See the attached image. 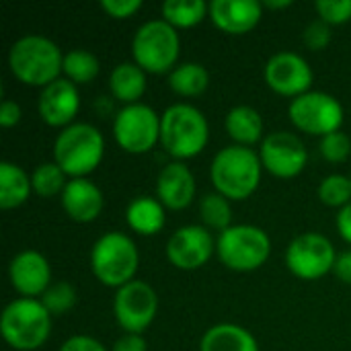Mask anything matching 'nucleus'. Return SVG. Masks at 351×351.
Wrapping results in <instances>:
<instances>
[{"label":"nucleus","instance_id":"obj_1","mask_svg":"<svg viewBox=\"0 0 351 351\" xmlns=\"http://www.w3.org/2000/svg\"><path fill=\"white\" fill-rule=\"evenodd\" d=\"M10 72L29 86H47L64 72V56L60 47L41 35L21 37L8 53Z\"/></svg>","mask_w":351,"mask_h":351},{"label":"nucleus","instance_id":"obj_2","mask_svg":"<svg viewBox=\"0 0 351 351\" xmlns=\"http://www.w3.org/2000/svg\"><path fill=\"white\" fill-rule=\"evenodd\" d=\"M216 193L226 199H247L261 181V158L247 146L222 148L210 169Z\"/></svg>","mask_w":351,"mask_h":351},{"label":"nucleus","instance_id":"obj_3","mask_svg":"<svg viewBox=\"0 0 351 351\" xmlns=\"http://www.w3.org/2000/svg\"><path fill=\"white\" fill-rule=\"evenodd\" d=\"M103 152L105 140L90 123L68 125L53 144L56 165L72 179H84V175L93 173L101 165Z\"/></svg>","mask_w":351,"mask_h":351},{"label":"nucleus","instance_id":"obj_4","mask_svg":"<svg viewBox=\"0 0 351 351\" xmlns=\"http://www.w3.org/2000/svg\"><path fill=\"white\" fill-rule=\"evenodd\" d=\"M160 144L179 160L199 154L208 144V121L204 113L187 103L171 105L160 117Z\"/></svg>","mask_w":351,"mask_h":351},{"label":"nucleus","instance_id":"obj_5","mask_svg":"<svg viewBox=\"0 0 351 351\" xmlns=\"http://www.w3.org/2000/svg\"><path fill=\"white\" fill-rule=\"evenodd\" d=\"M0 331L10 348L33 351L47 341L51 333V315L41 304V300L16 298L4 308Z\"/></svg>","mask_w":351,"mask_h":351},{"label":"nucleus","instance_id":"obj_6","mask_svg":"<svg viewBox=\"0 0 351 351\" xmlns=\"http://www.w3.org/2000/svg\"><path fill=\"white\" fill-rule=\"evenodd\" d=\"M138 249L134 241L121 232L103 234L90 253V267L95 278L109 288H123L134 282L138 271Z\"/></svg>","mask_w":351,"mask_h":351},{"label":"nucleus","instance_id":"obj_7","mask_svg":"<svg viewBox=\"0 0 351 351\" xmlns=\"http://www.w3.org/2000/svg\"><path fill=\"white\" fill-rule=\"evenodd\" d=\"M179 33L167 21H148L144 23L132 41V53L136 64L144 72L162 74L169 72L179 58Z\"/></svg>","mask_w":351,"mask_h":351},{"label":"nucleus","instance_id":"obj_8","mask_svg":"<svg viewBox=\"0 0 351 351\" xmlns=\"http://www.w3.org/2000/svg\"><path fill=\"white\" fill-rule=\"evenodd\" d=\"M216 251L226 267L234 271H253L267 261L271 243L259 226L239 224L220 232Z\"/></svg>","mask_w":351,"mask_h":351},{"label":"nucleus","instance_id":"obj_9","mask_svg":"<svg viewBox=\"0 0 351 351\" xmlns=\"http://www.w3.org/2000/svg\"><path fill=\"white\" fill-rule=\"evenodd\" d=\"M290 121L306 134L313 136H329L333 132H339L343 123V107L341 103L321 90H308L300 97H296L290 103L288 109Z\"/></svg>","mask_w":351,"mask_h":351},{"label":"nucleus","instance_id":"obj_10","mask_svg":"<svg viewBox=\"0 0 351 351\" xmlns=\"http://www.w3.org/2000/svg\"><path fill=\"white\" fill-rule=\"evenodd\" d=\"M117 144L130 154H144L160 142V117L148 105H125L113 123Z\"/></svg>","mask_w":351,"mask_h":351},{"label":"nucleus","instance_id":"obj_11","mask_svg":"<svg viewBox=\"0 0 351 351\" xmlns=\"http://www.w3.org/2000/svg\"><path fill=\"white\" fill-rule=\"evenodd\" d=\"M337 255L331 241L317 232L294 239L286 251L288 269L300 280H319L335 267Z\"/></svg>","mask_w":351,"mask_h":351},{"label":"nucleus","instance_id":"obj_12","mask_svg":"<svg viewBox=\"0 0 351 351\" xmlns=\"http://www.w3.org/2000/svg\"><path fill=\"white\" fill-rule=\"evenodd\" d=\"M158 298L156 292L140 280H134L117 290L113 300V313L125 333L142 335L156 317Z\"/></svg>","mask_w":351,"mask_h":351},{"label":"nucleus","instance_id":"obj_13","mask_svg":"<svg viewBox=\"0 0 351 351\" xmlns=\"http://www.w3.org/2000/svg\"><path fill=\"white\" fill-rule=\"evenodd\" d=\"M261 165L280 179H292L302 173L308 160V152L302 140L290 132H274L263 138Z\"/></svg>","mask_w":351,"mask_h":351},{"label":"nucleus","instance_id":"obj_14","mask_svg":"<svg viewBox=\"0 0 351 351\" xmlns=\"http://www.w3.org/2000/svg\"><path fill=\"white\" fill-rule=\"evenodd\" d=\"M265 82L284 97H300L313 84V70L304 58L292 51H280L265 66Z\"/></svg>","mask_w":351,"mask_h":351},{"label":"nucleus","instance_id":"obj_15","mask_svg":"<svg viewBox=\"0 0 351 351\" xmlns=\"http://www.w3.org/2000/svg\"><path fill=\"white\" fill-rule=\"evenodd\" d=\"M214 239L204 226H183L167 243V257L179 269H197L210 261Z\"/></svg>","mask_w":351,"mask_h":351},{"label":"nucleus","instance_id":"obj_16","mask_svg":"<svg viewBox=\"0 0 351 351\" xmlns=\"http://www.w3.org/2000/svg\"><path fill=\"white\" fill-rule=\"evenodd\" d=\"M12 288L23 294L25 298L43 296L45 290L51 286V269L47 259L37 251H23L19 253L8 267Z\"/></svg>","mask_w":351,"mask_h":351},{"label":"nucleus","instance_id":"obj_17","mask_svg":"<svg viewBox=\"0 0 351 351\" xmlns=\"http://www.w3.org/2000/svg\"><path fill=\"white\" fill-rule=\"evenodd\" d=\"M78 107L80 99L76 84L66 78H58L56 82L47 84L39 95V115L51 128L68 125L76 117Z\"/></svg>","mask_w":351,"mask_h":351},{"label":"nucleus","instance_id":"obj_18","mask_svg":"<svg viewBox=\"0 0 351 351\" xmlns=\"http://www.w3.org/2000/svg\"><path fill=\"white\" fill-rule=\"evenodd\" d=\"M261 6L257 0H214L210 4V19L220 31L243 35L261 21Z\"/></svg>","mask_w":351,"mask_h":351},{"label":"nucleus","instance_id":"obj_19","mask_svg":"<svg viewBox=\"0 0 351 351\" xmlns=\"http://www.w3.org/2000/svg\"><path fill=\"white\" fill-rule=\"evenodd\" d=\"M158 202L169 210H183L195 197V179L183 162L167 165L156 181Z\"/></svg>","mask_w":351,"mask_h":351},{"label":"nucleus","instance_id":"obj_20","mask_svg":"<svg viewBox=\"0 0 351 351\" xmlns=\"http://www.w3.org/2000/svg\"><path fill=\"white\" fill-rule=\"evenodd\" d=\"M62 208L76 222H93L103 210V193L88 179H72L62 191Z\"/></svg>","mask_w":351,"mask_h":351},{"label":"nucleus","instance_id":"obj_21","mask_svg":"<svg viewBox=\"0 0 351 351\" xmlns=\"http://www.w3.org/2000/svg\"><path fill=\"white\" fill-rule=\"evenodd\" d=\"M199 351H259L255 337L232 323H222L206 331Z\"/></svg>","mask_w":351,"mask_h":351},{"label":"nucleus","instance_id":"obj_22","mask_svg":"<svg viewBox=\"0 0 351 351\" xmlns=\"http://www.w3.org/2000/svg\"><path fill=\"white\" fill-rule=\"evenodd\" d=\"M125 220H128L130 228L134 232H138V234H146V237L158 234L162 230L165 222H167L165 206L154 197L140 195L128 206Z\"/></svg>","mask_w":351,"mask_h":351},{"label":"nucleus","instance_id":"obj_23","mask_svg":"<svg viewBox=\"0 0 351 351\" xmlns=\"http://www.w3.org/2000/svg\"><path fill=\"white\" fill-rule=\"evenodd\" d=\"M109 88L117 101L136 105L138 99H142V95L146 93V74L138 64L123 62L113 68L109 76Z\"/></svg>","mask_w":351,"mask_h":351},{"label":"nucleus","instance_id":"obj_24","mask_svg":"<svg viewBox=\"0 0 351 351\" xmlns=\"http://www.w3.org/2000/svg\"><path fill=\"white\" fill-rule=\"evenodd\" d=\"M226 132L239 142V146H251L263 136V119L257 109L241 105L226 115Z\"/></svg>","mask_w":351,"mask_h":351},{"label":"nucleus","instance_id":"obj_25","mask_svg":"<svg viewBox=\"0 0 351 351\" xmlns=\"http://www.w3.org/2000/svg\"><path fill=\"white\" fill-rule=\"evenodd\" d=\"M33 185L27 173L12 165V162H2L0 165V208L12 210L19 208L21 204L27 202Z\"/></svg>","mask_w":351,"mask_h":351},{"label":"nucleus","instance_id":"obj_26","mask_svg":"<svg viewBox=\"0 0 351 351\" xmlns=\"http://www.w3.org/2000/svg\"><path fill=\"white\" fill-rule=\"evenodd\" d=\"M160 10L162 21H167L171 27L189 29L204 21V16L210 12V4L204 0H167Z\"/></svg>","mask_w":351,"mask_h":351},{"label":"nucleus","instance_id":"obj_27","mask_svg":"<svg viewBox=\"0 0 351 351\" xmlns=\"http://www.w3.org/2000/svg\"><path fill=\"white\" fill-rule=\"evenodd\" d=\"M208 82H210L208 70L202 64H193V62L177 66L169 76L171 88L181 97H197V95H202L208 88Z\"/></svg>","mask_w":351,"mask_h":351},{"label":"nucleus","instance_id":"obj_28","mask_svg":"<svg viewBox=\"0 0 351 351\" xmlns=\"http://www.w3.org/2000/svg\"><path fill=\"white\" fill-rule=\"evenodd\" d=\"M64 74L74 84H88L99 74V60L86 49H72L64 56Z\"/></svg>","mask_w":351,"mask_h":351},{"label":"nucleus","instance_id":"obj_29","mask_svg":"<svg viewBox=\"0 0 351 351\" xmlns=\"http://www.w3.org/2000/svg\"><path fill=\"white\" fill-rule=\"evenodd\" d=\"M199 214H202L204 222L210 228H214V230L224 232L226 228H230L232 208H230V202L224 195H220V193L204 195L202 202H199Z\"/></svg>","mask_w":351,"mask_h":351},{"label":"nucleus","instance_id":"obj_30","mask_svg":"<svg viewBox=\"0 0 351 351\" xmlns=\"http://www.w3.org/2000/svg\"><path fill=\"white\" fill-rule=\"evenodd\" d=\"M33 191L41 197H53L66 187V173L56 162H43L33 171L31 177Z\"/></svg>","mask_w":351,"mask_h":351},{"label":"nucleus","instance_id":"obj_31","mask_svg":"<svg viewBox=\"0 0 351 351\" xmlns=\"http://www.w3.org/2000/svg\"><path fill=\"white\" fill-rule=\"evenodd\" d=\"M319 197L325 206L346 208L351 202V179L346 175H329L319 187Z\"/></svg>","mask_w":351,"mask_h":351},{"label":"nucleus","instance_id":"obj_32","mask_svg":"<svg viewBox=\"0 0 351 351\" xmlns=\"http://www.w3.org/2000/svg\"><path fill=\"white\" fill-rule=\"evenodd\" d=\"M41 304L49 315H66L76 304V292L68 282H56L41 296Z\"/></svg>","mask_w":351,"mask_h":351},{"label":"nucleus","instance_id":"obj_33","mask_svg":"<svg viewBox=\"0 0 351 351\" xmlns=\"http://www.w3.org/2000/svg\"><path fill=\"white\" fill-rule=\"evenodd\" d=\"M321 154L329 162H343L351 154L350 138L343 132H333L321 140Z\"/></svg>","mask_w":351,"mask_h":351},{"label":"nucleus","instance_id":"obj_34","mask_svg":"<svg viewBox=\"0 0 351 351\" xmlns=\"http://www.w3.org/2000/svg\"><path fill=\"white\" fill-rule=\"evenodd\" d=\"M317 10L327 25H341L351 19V0H319Z\"/></svg>","mask_w":351,"mask_h":351},{"label":"nucleus","instance_id":"obj_35","mask_svg":"<svg viewBox=\"0 0 351 351\" xmlns=\"http://www.w3.org/2000/svg\"><path fill=\"white\" fill-rule=\"evenodd\" d=\"M329 41H331V29H329V25L325 21H315V23H311L306 27L304 43H306L308 49H315V51L325 49Z\"/></svg>","mask_w":351,"mask_h":351},{"label":"nucleus","instance_id":"obj_36","mask_svg":"<svg viewBox=\"0 0 351 351\" xmlns=\"http://www.w3.org/2000/svg\"><path fill=\"white\" fill-rule=\"evenodd\" d=\"M101 6L113 19H128L142 8V0H103Z\"/></svg>","mask_w":351,"mask_h":351},{"label":"nucleus","instance_id":"obj_37","mask_svg":"<svg viewBox=\"0 0 351 351\" xmlns=\"http://www.w3.org/2000/svg\"><path fill=\"white\" fill-rule=\"evenodd\" d=\"M60 351H107L97 339L93 337H86V335H76V337H70Z\"/></svg>","mask_w":351,"mask_h":351},{"label":"nucleus","instance_id":"obj_38","mask_svg":"<svg viewBox=\"0 0 351 351\" xmlns=\"http://www.w3.org/2000/svg\"><path fill=\"white\" fill-rule=\"evenodd\" d=\"M21 121V107L14 101H4L0 105V125L12 128Z\"/></svg>","mask_w":351,"mask_h":351},{"label":"nucleus","instance_id":"obj_39","mask_svg":"<svg viewBox=\"0 0 351 351\" xmlns=\"http://www.w3.org/2000/svg\"><path fill=\"white\" fill-rule=\"evenodd\" d=\"M113 351H146V341L142 335H123L121 339H117V343L113 346Z\"/></svg>","mask_w":351,"mask_h":351},{"label":"nucleus","instance_id":"obj_40","mask_svg":"<svg viewBox=\"0 0 351 351\" xmlns=\"http://www.w3.org/2000/svg\"><path fill=\"white\" fill-rule=\"evenodd\" d=\"M333 271H335V276H337L341 282L351 284V251H348V253H343V255L337 257Z\"/></svg>","mask_w":351,"mask_h":351},{"label":"nucleus","instance_id":"obj_41","mask_svg":"<svg viewBox=\"0 0 351 351\" xmlns=\"http://www.w3.org/2000/svg\"><path fill=\"white\" fill-rule=\"evenodd\" d=\"M337 230L348 243H351V202L337 214Z\"/></svg>","mask_w":351,"mask_h":351},{"label":"nucleus","instance_id":"obj_42","mask_svg":"<svg viewBox=\"0 0 351 351\" xmlns=\"http://www.w3.org/2000/svg\"><path fill=\"white\" fill-rule=\"evenodd\" d=\"M290 4H292V0H280V2L265 0V2H263V6H267V8H286V6H290Z\"/></svg>","mask_w":351,"mask_h":351}]
</instances>
